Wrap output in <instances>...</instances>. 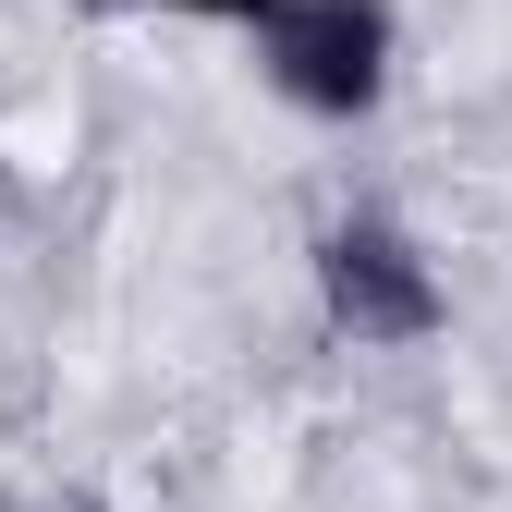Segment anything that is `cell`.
Wrapping results in <instances>:
<instances>
[{
	"mask_svg": "<svg viewBox=\"0 0 512 512\" xmlns=\"http://www.w3.org/2000/svg\"><path fill=\"white\" fill-rule=\"evenodd\" d=\"M147 13H196V25H244V37H256V13H269V0H147Z\"/></svg>",
	"mask_w": 512,
	"mask_h": 512,
	"instance_id": "cell-3",
	"label": "cell"
},
{
	"mask_svg": "<svg viewBox=\"0 0 512 512\" xmlns=\"http://www.w3.org/2000/svg\"><path fill=\"white\" fill-rule=\"evenodd\" d=\"M317 305H330V330L366 342V354H415V342L452 330V293H439L427 244L391 208H342L317 232Z\"/></svg>",
	"mask_w": 512,
	"mask_h": 512,
	"instance_id": "cell-1",
	"label": "cell"
},
{
	"mask_svg": "<svg viewBox=\"0 0 512 512\" xmlns=\"http://www.w3.org/2000/svg\"><path fill=\"white\" fill-rule=\"evenodd\" d=\"M256 61H269V86L305 122H366L391 98L403 25H391V0H269L256 13Z\"/></svg>",
	"mask_w": 512,
	"mask_h": 512,
	"instance_id": "cell-2",
	"label": "cell"
}]
</instances>
